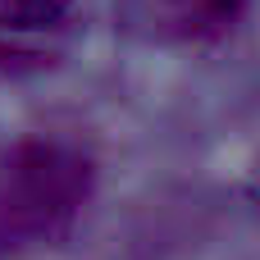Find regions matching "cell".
Masks as SVG:
<instances>
[{"instance_id": "1", "label": "cell", "mask_w": 260, "mask_h": 260, "mask_svg": "<svg viewBox=\"0 0 260 260\" xmlns=\"http://www.w3.org/2000/svg\"><path fill=\"white\" fill-rule=\"evenodd\" d=\"M91 155L64 137H23L0 160V238L55 242L91 201Z\"/></svg>"}, {"instance_id": "2", "label": "cell", "mask_w": 260, "mask_h": 260, "mask_svg": "<svg viewBox=\"0 0 260 260\" xmlns=\"http://www.w3.org/2000/svg\"><path fill=\"white\" fill-rule=\"evenodd\" d=\"M238 14H242V0H165V23L187 41L219 37L224 27H233Z\"/></svg>"}, {"instance_id": "3", "label": "cell", "mask_w": 260, "mask_h": 260, "mask_svg": "<svg viewBox=\"0 0 260 260\" xmlns=\"http://www.w3.org/2000/svg\"><path fill=\"white\" fill-rule=\"evenodd\" d=\"M73 0H0V27L5 32H46L69 14Z\"/></svg>"}]
</instances>
